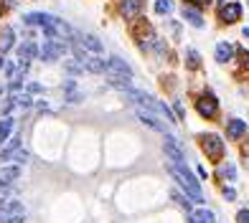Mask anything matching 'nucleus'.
Listing matches in <instances>:
<instances>
[{
	"label": "nucleus",
	"mask_w": 249,
	"mask_h": 223,
	"mask_svg": "<svg viewBox=\"0 0 249 223\" xmlns=\"http://www.w3.org/2000/svg\"><path fill=\"white\" fill-rule=\"evenodd\" d=\"M168 170H171V175L176 177V183L183 188L186 191V195L191 198V200H196V203H203V193H201V188H198V183L194 180V175L188 173V167L186 165H171L168 167Z\"/></svg>",
	"instance_id": "obj_1"
},
{
	"label": "nucleus",
	"mask_w": 249,
	"mask_h": 223,
	"mask_svg": "<svg viewBox=\"0 0 249 223\" xmlns=\"http://www.w3.org/2000/svg\"><path fill=\"white\" fill-rule=\"evenodd\" d=\"M26 218V208L18 200H5L0 203V223H18Z\"/></svg>",
	"instance_id": "obj_2"
},
{
	"label": "nucleus",
	"mask_w": 249,
	"mask_h": 223,
	"mask_svg": "<svg viewBox=\"0 0 249 223\" xmlns=\"http://www.w3.org/2000/svg\"><path fill=\"white\" fill-rule=\"evenodd\" d=\"M66 53V43L59 41V38H49L43 46L38 48V56H41V61H56V59H61V56Z\"/></svg>",
	"instance_id": "obj_3"
},
{
	"label": "nucleus",
	"mask_w": 249,
	"mask_h": 223,
	"mask_svg": "<svg viewBox=\"0 0 249 223\" xmlns=\"http://www.w3.org/2000/svg\"><path fill=\"white\" fill-rule=\"evenodd\" d=\"M135 117H138L145 127H150V129H155V132H165V119L158 117L155 112H150V109L135 107Z\"/></svg>",
	"instance_id": "obj_4"
},
{
	"label": "nucleus",
	"mask_w": 249,
	"mask_h": 223,
	"mask_svg": "<svg viewBox=\"0 0 249 223\" xmlns=\"http://www.w3.org/2000/svg\"><path fill=\"white\" fill-rule=\"evenodd\" d=\"M201 147L211 160H219L224 155V142H221L219 135H201Z\"/></svg>",
	"instance_id": "obj_5"
},
{
	"label": "nucleus",
	"mask_w": 249,
	"mask_h": 223,
	"mask_svg": "<svg viewBox=\"0 0 249 223\" xmlns=\"http://www.w3.org/2000/svg\"><path fill=\"white\" fill-rule=\"evenodd\" d=\"M163 150H165V155H168V158H171L176 165H186V155H183V150H180V144H178V140H176L173 135H165Z\"/></svg>",
	"instance_id": "obj_6"
},
{
	"label": "nucleus",
	"mask_w": 249,
	"mask_h": 223,
	"mask_svg": "<svg viewBox=\"0 0 249 223\" xmlns=\"http://www.w3.org/2000/svg\"><path fill=\"white\" fill-rule=\"evenodd\" d=\"M74 38H76V43L79 46H84L87 51H92V53H105V46H102V41L99 38H94L92 33H82V31H74Z\"/></svg>",
	"instance_id": "obj_7"
},
{
	"label": "nucleus",
	"mask_w": 249,
	"mask_h": 223,
	"mask_svg": "<svg viewBox=\"0 0 249 223\" xmlns=\"http://www.w3.org/2000/svg\"><path fill=\"white\" fill-rule=\"evenodd\" d=\"M196 109H198V114H201V117H206V119L216 117V112H219L216 96H213V94H203L198 102H196Z\"/></svg>",
	"instance_id": "obj_8"
},
{
	"label": "nucleus",
	"mask_w": 249,
	"mask_h": 223,
	"mask_svg": "<svg viewBox=\"0 0 249 223\" xmlns=\"http://www.w3.org/2000/svg\"><path fill=\"white\" fill-rule=\"evenodd\" d=\"M107 76H124V79H132V69L122 59H107Z\"/></svg>",
	"instance_id": "obj_9"
},
{
	"label": "nucleus",
	"mask_w": 249,
	"mask_h": 223,
	"mask_svg": "<svg viewBox=\"0 0 249 223\" xmlns=\"http://www.w3.org/2000/svg\"><path fill=\"white\" fill-rule=\"evenodd\" d=\"M20 177V165H5L0 167V185H13L16 180Z\"/></svg>",
	"instance_id": "obj_10"
},
{
	"label": "nucleus",
	"mask_w": 249,
	"mask_h": 223,
	"mask_svg": "<svg viewBox=\"0 0 249 223\" xmlns=\"http://www.w3.org/2000/svg\"><path fill=\"white\" fill-rule=\"evenodd\" d=\"M61 89H64V99H66V102H71V104H79V102L84 99V94L79 92V86H76L74 79H66Z\"/></svg>",
	"instance_id": "obj_11"
},
{
	"label": "nucleus",
	"mask_w": 249,
	"mask_h": 223,
	"mask_svg": "<svg viewBox=\"0 0 249 223\" xmlns=\"http://www.w3.org/2000/svg\"><path fill=\"white\" fill-rule=\"evenodd\" d=\"M242 16V5L239 3H224L221 5V20L224 23H234Z\"/></svg>",
	"instance_id": "obj_12"
},
{
	"label": "nucleus",
	"mask_w": 249,
	"mask_h": 223,
	"mask_svg": "<svg viewBox=\"0 0 249 223\" xmlns=\"http://www.w3.org/2000/svg\"><path fill=\"white\" fill-rule=\"evenodd\" d=\"M244 132H247L244 119H229V125H226V135H229V140H239Z\"/></svg>",
	"instance_id": "obj_13"
},
{
	"label": "nucleus",
	"mask_w": 249,
	"mask_h": 223,
	"mask_svg": "<svg viewBox=\"0 0 249 223\" xmlns=\"http://www.w3.org/2000/svg\"><path fill=\"white\" fill-rule=\"evenodd\" d=\"M122 16L124 18H138L140 16V10H142V3L140 0H122Z\"/></svg>",
	"instance_id": "obj_14"
},
{
	"label": "nucleus",
	"mask_w": 249,
	"mask_h": 223,
	"mask_svg": "<svg viewBox=\"0 0 249 223\" xmlns=\"http://www.w3.org/2000/svg\"><path fill=\"white\" fill-rule=\"evenodd\" d=\"M183 18L188 20L194 28H203V18H201V13L196 8H191V5H183Z\"/></svg>",
	"instance_id": "obj_15"
},
{
	"label": "nucleus",
	"mask_w": 249,
	"mask_h": 223,
	"mask_svg": "<svg viewBox=\"0 0 249 223\" xmlns=\"http://www.w3.org/2000/svg\"><path fill=\"white\" fill-rule=\"evenodd\" d=\"M18 147H20V135H13V137L8 140V144H5V147L0 150V160H10V155H13Z\"/></svg>",
	"instance_id": "obj_16"
},
{
	"label": "nucleus",
	"mask_w": 249,
	"mask_h": 223,
	"mask_svg": "<svg viewBox=\"0 0 249 223\" xmlns=\"http://www.w3.org/2000/svg\"><path fill=\"white\" fill-rule=\"evenodd\" d=\"M51 20V16L49 13H28V16H23V23H28V26H46Z\"/></svg>",
	"instance_id": "obj_17"
},
{
	"label": "nucleus",
	"mask_w": 249,
	"mask_h": 223,
	"mask_svg": "<svg viewBox=\"0 0 249 223\" xmlns=\"http://www.w3.org/2000/svg\"><path fill=\"white\" fill-rule=\"evenodd\" d=\"M13 125H16L13 117H3V119H0V144L10 140V132H13Z\"/></svg>",
	"instance_id": "obj_18"
},
{
	"label": "nucleus",
	"mask_w": 249,
	"mask_h": 223,
	"mask_svg": "<svg viewBox=\"0 0 249 223\" xmlns=\"http://www.w3.org/2000/svg\"><path fill=\"white\" fill-rule=\"evenodd\" d=\"M36 53H38V48H36V43H31V41H26L23 46L18 48V59H20V61H31V59H33V56H36Z\"/></svg>",
	"instance_id": "obj_19"
},
{
	"label": "nucleus",
	"mask_w": 249,
	"mask_h": 223,
	"mask_svg": "<svg viewBox=\"0 0 249 223\" xmlns=\"http://www.w3.org/2000/svg\"><path fill=\"white\" fill-rule=\"evenodd\" d=\"M231 53H234V48L229 46V43H219V46H216V61L219 64H226V61L231 59Z\"/></svg>",
	"instance_id": "obj_20"
},
{
	"label": "nucleus",
	"mask_w": 249,
	"mask_h": 223,
	"mask_svg": "<svg viewBox=\"0 0 249 223\" xmlns=\"http://www.w3.org/2000/svg\"><path fill=\"white\" fill-rule=\"evenodd\" d=\"M10 46H13V31L10 28H3L0 31V51H10Z\"/></svg>",
	"instance_id": "obj_21"
},
{
	"label": "nucleus",
	"mask_w": 249,
	"mask_h": 223,
	"mask_svg": "<svg viewBox=\"0 0 249 223\" xmlns=\"http://www.w3.org/2000/svg\"><path fill=\"white\" fill-rule=\"evenodd\" d=\"M173 10V0H155V13L158 16H168Z\"/></svg>",
	"instance_id": "obj_22"
},
{
	"label": "nucleus",
	"mask_w": 249,
	"mask_h": 223,
	"mask_svg": "<svg viewBox=\"0 0 249 223\" xmlns=\"http://www.w3.org/2000/svg\"><path fill=\"white\" fill-rule=\"evenodd\" d=\"M194 216H196V218H198L201 223H216V216H213L211 210H206V208H198Z\"/></svg>",
	"instance_id": "obj_23"
},
{
	"label": "nucleus",
	"mask_w": 249,
	"mask_h": 223,
	"mask_svg": "<svg viewBox=\"0 0 249 223\" xmlns=\"http://www.w3.org/2000/svg\"><path fill=\"white\" fill-rule=\"evenodd\" d=\"M10 160H16L18 165H26V162L31 160V152H28V150H20V147H18V150H16L13 155H10Z\"/></svg>",
	"instance_id": "obj_24"
},
{
	"label": "nucleus",
	"mask_w": 249,
	"mask_h": 223,
	"mask_svg": "<svg viewBox=\"0 0 249 223\" xmlns=\"http://www.w3.org/2000/svg\"><path fill=\"white\" fill-rule=\"evenodd\" d=\"M173 200H176V203L186 210V213H194V210H191V200H188V195H180V193H176V191H173Z\"/></svg>",
	"instance_id": "obj_25"
},
{
	"label": "nucleus",
	"mask_w": 249,
	"mask_h": 223,
	"mask_svg": "<svg viewBox=\"0 0 249 223\" xmlns=\"http://www.w3.org/2000/svg\"><path fill=\"white\" fill-rule=\"evenodd\" d=\"M13 195H16V188L0 185V203H5V200H13Z\"/></svg>",
	"instance_id": "obj_26"
},
{
	"label": "nucleus",
	"mask_w": 249,
	"mask_h": 223,
	"mask_svg": "<svg viewBox=\"0 0 249 223\" xmlns=\"http://www.w3.org/2000/svg\"><path fill=\"white\" fill-rule=\"evenodd\" d=\"M186 56H188V69H196V66L201 64V56H198V51L188 48V51H186Z\"/></svg>",
	"instance_id": "obj_27"
},
{
	"label": "nucleus",
	"mask_w": 249,
	"mask_h": 223,
	"mask_svg": "<svg viewBox=\"0 0 249 223\" xmlns=\"http://www.w3.org/2000/svg\"><path fill=\"white\" fill-rule=\"evenodd\" d=\"M221 175L226 177V180H236V167L234 165H224L221 167Z\"/></svg>",
	"instance_id": "obj_28"
},
{
	"label": "nucleus",
	"mask_w": 249,
	"mask_h": 223,
	"mask_svg": "<svg viewBox=\"0 0 249 223\" xmlns=\"http://www.w3.org/2000/svg\"><path fill=\"white\" fill-rule=\"evenodd\" d=\"M236 221H239V223H249V210H239V213H236Z\"/></svg>",
	"instance_id": "obj_29"
},
{
	"label": "nucleus",
	"mask_w": 249,
	"mask_h": 223,
	"mask_svg": "<svg viewBox=\"0 0 249 223\" xmlns=\"http://www.w3.org/2000/svg\"><path fill=\"white\" fill-rule=\"evenodd\" d=\"M224 198L226 200H234L236 198V191H234V188H224Z\"/></svg>",
	"instance_id": "obj_30"
},
{
	"label": "nucleus",
	"mask_w": 249,
	"mask_h": 223,
	"mask_svg": "<svg viewBox=\"0 0 249 223\" xmlns=\"http://www.w3.org/2000/svg\"><path fill=\"white\" fill-rule=\"evenodd\" d=\"M28 92L38 94V92H43V86H41V84H28Z\"/></svg>",
	"instance_id": "obj_31"
},
{
	"label": "nucleus",
	"mask_w": 249,
	"mask_h": 223,
	"mask_svg": "<svg viewBox=\"0 0 249 223\" xmlns=\"http://www.w3.org/2000/svg\"><path fill=\"white\" fill-rule=\"evenodd\" d=\"M176 114H178V119H183V107H180V102H176Z\"/></svg>",
	"instance_id": "obj_32"
},
{
	"label": "nucleus",
	"mask_w": 249,
	"mask_h": 223,
	"mask_svg": "<svg viewBox=\"0 0 249 223\" xmlns=\"http://www.w3.org/2000/svg\"><path fill=\"white\" fill-rule=\"evenodd\" d=\"M191 3H196V5H209L211 0H191Z\"/></svg>",
	"instance_id": "obj_33"
},
{
	"label": "nucleus",
	"mask_w": 249,
	"mask_h": 223,
	"mask_svg": "<svg viewBox=\"0 0 249 223\" xmlns=\"http://www.w3.org/2000/svg\"><path fill=\"white\" fill-rule=\"evenodd\" d=\"M191 223H201V221H198V218H196L194 213H191Z\"/></svg>",
	"instance_id": "obj_34"
},
{
	"label": "nucleus",
	"mask_w": 249,
	"mask_h": 223,
	"mask_svg": "<svg viewBox=\"0 0 249 223\" xmlns=\"http://www.w3.org/2000/svg\"><path fill=\"white\" fill-rule=\"evenodd\" d=\"M244 36H247V38H249V28H244Z\"/></svg>",
	"instance_id": "obj_35"
},
{
	"label": "nucleus",
	"mask_w": 249,
	"mask_h": 223,
	"mask_svg": "<svg viewBox=\"0 0 249 223\" xmlns=\"http://www.w3.org/2000/svg\"><path fill=\"white\" fill-rule=\"evenodd\" d=\"M0 66H3V59H0Z\"/></svg>",
	"instance_id": "obj_36"
}]
</instances>
